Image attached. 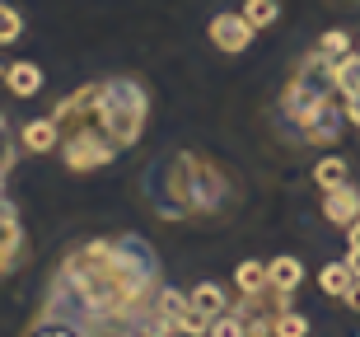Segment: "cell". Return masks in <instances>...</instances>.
Returning <instances> with one entry per match:
<instances>
[{
	"mask_svg": "<svg viewBox=\"0 0 360 337\" xmlns=\"http://www.w3.org/2000/svg\"><path fill=\"white\" fill-rule=\"evenodd\" d=\"M52 295H66V310H75L80 328L94 324H136L155 314L160 295V267L146 239H94L70 257L56 276Z\"/></svg>",
	"mask_w": 360,
	"mask_h": 337,
	"instance_id": "cell-1",
	"label": "cell"
},
{
	"mask_svg": "<svg viewBox=\"0 0 360 337\" xmlns=\"http://www.w3.org/2000/svg\"><path fill=\"white\" fill-rule=\"evenodd\" d=\"M164 183H169V197H160V216L164 220L192 216V211H215L220 197H225V178H220V169H215L206 155H192V150L174 155Z\"/></svg>",
	"mask_w": 360,
	"mask_h": 337,
	"instance_id": "cell-2",
	"label": "cell"
},
{
	"mask_svg": "<svg viewBox=\"0 0 360 337\" xmlns=\"http://www.w3.org/2000/svg\"><path fill=\"white\" fill-rule=\"evenodd\" d=\"M98 113H103V127L108 136L122 146H136L141 141V132H146V89L136 80H127V75H112V80H103V94H98Z\"/></svg>",
	"mask_w": 360,
	"mask_h": 337,
	"instance_id": "cell-3",
	"label": "cell"
},
{
	"mask_svg": "<svg viewBox=\"0 0 360 337\" xmlns=\"http://www.w3.org/2000/svg\"><path fill=\"white\" fill-rule=\"evenodd\" d=\"M253 33H257V28L243 19V10H239V14H215V19H211V42L220 47V52H229V56L248 52Z\"/></svg>",
	"mask_w": 360,
	"mask_h": 337,
	"instance_id": "cell-4",
	"label": "cell"
},
{
	"mask_svg": "<svg viewBox=\"0 0 360 337\" xmlns=\"http://www.w3.org/2000/svg\"><path fill=\"white\" fill-rule=\"evenodd\" d=\"M323 216H328V225H356L360 220V188L356 183H342V188H328V197H323Z\"/></svg>",
	"mask_w": 360,
	"mask_h": 337,
	"instance_id": "cell-5",
	"label": "cell"
},
{
	"mask_svg": "<svg viewBox=\"0 0 360 337\" xmlns=\"http://www.w3.org/2000/svg\"><path fill=\"white\" fill-rule=\"evenodd\" d=\"M19 141H24L28 155H52V150H61V122H56V117H38V122H28Z\"/></svg>",
	"mask_w": 360,
	"mask_h": 337,
	"instance_id": "cell-6",
	"label": "cell"
},
{
	"mask_svg": "<svg viewBox=\"0 0 360 337\" xmlns=\"http://www.w3.org/2000/svg\"><path fill=\"white\" fill-rule=\"evenodd\" d=\"M0 75H5V84H10L14 98H33V94L42 89V70L33 66V61H10Z\"/></svg>",
	"mask_w": 360,
	"mask_h": 337,
	"instance_id": "cell-7",
	"label": "cell"
},
{
	"mask_svg": "<svg viewBox=\"0 0 360 337\" xmlns=\"http://www.w3.org/2000/svg\"><path fill=\"white\" fill-rule=\"evenodd\" d=\"M267 276H271L276 291H300V281H304V262L290 257V253H281V257H271V262H267Z\"/></svg>",
	"mask_w": 360,
	"mask_h": 337,
	"instance_id": "cell-8",
	"label": "cell"
},
{
	"mask_svg": "<svg viewBox=\"0 0 360 337\" xmlns=\"http://www.w3.org/2000/svg\"><path fill=\"white\" fill-rule=\"evenodd\" d=\"M333 80H337V94H342V98L360 94V47L333 61Z\"/></svg>",
	"mask_w": 360,
	"mask_h": 337,
	"instance_id": "cell-9",
	"label": "cell"
},
{
	"mask_svg": "<svg viewBox=\"0 0 360 337\" xmlns=\"http://www.w3.org/2000/svg\"><path fill=\"white\" fill-rule=\"evenodd\" d=\"M351 281H356V272H351V262L342 257V262H328V267L319 272V286H323V295H347L351 291Z\"/></svg>",
	"mask_w": 360,
	"mask_h": 337,
	"instance_id": "cell-10",
	"label": "cell"
},
{
	"mask_svg": "<svg viewBox=\"0 0 360 337\" xmlns=\"http://www.w3.org/2000/svg\"><path fill=\"white\" fill-rule=\"evenodd\" d=\"M192 305H197L201 314H211V319H220V314L229 310V300H225V291L215 281H197L192 286Z\"/></svg>",
	"mask_w": 360,
	"mask_h": 337,
	"instance_id": "cell-11",
	"label": "cell"
},
{
	"mask_svg": "<svg viewBox=\"0 0 360 337\" xmlns=\"http://www.w3.org/2000/svg\"><path fill=\"white\" fill-rule=\"evenodd\" d=\"M347 174H351V169H347V160H342V155H323V160L314 164V183H319L323 192H328V188H342V183H347Z\"/></svg>",
	"mask_w": 360,
	"mask_h": 337,
	"instance_id": "cell-12",
	"label": "cell"
},
{
	"mask_svg": "<svg viewBox=\"0 0 360 337\" xmlns=\"http://www.w3.org/2000/svg\"><path fill=\"white\" fill-rule=\"evenodd\" d=\"M234 286H239L243 295H257L262 286H271L267 262H239V267H234Z\"/></svg>",
	"mask_w": 360,
	"mask_h": 337,
	"instance_id": "cell-13",
	"label": "cell"
},
{
	"mask_svg": "<svg viewBox=\"0 0 360 337\" xmlns=\"http://www.w3.org/2000/svg\"><path fill=\"white\" fill-rule=\"evenodd\" d=\"M276 14H281V5H276V0H243V19H248L253 28L276 24Z\"/></svg>",
	"mask_w": 360,
	"mask_h": 337,
	"instance_id": "cell-14",
	"label": "cell"
},
{
	"mask_svg": "<svg viewBox=\"0 0 360 337\" xmlns=\"http://www.w3.org/2000/svg\"><path fill=\"white\" fill-rule=\"evenodd\" d=\"M19 38H24V19H19L14 5L0 0V47H10V42H19Z\"/></svg>",
	"mask_w": 360,
	"mask_h": 337,
	"instance_id": "cell-15",
	"label": "cell"
},
{
	"mask_svg": "<svg viewBox=\"0 0 360 337\" xmlns=\"http://www.w3.org/2000/svg\"><path fill=\"white\" fill-rule=\"evenodd\" d=\"M271 333H276V337H309V319H304V314H295V310H285V314L271 319Z\"/></svg>",
	"mask_w": 360,
	"mask_h": 337,
	"instance_id": "cell-16",
	"label": "cell"
},
{
	"mask_svg": "<svg viewBox=\"0 0 360 337\" xmlns=\"http://www.w3.org/2000/svg\"><path fill=\"white\" fill-rule=\"evenodd\" d=\"M206 337H243V314L225 310L220 319H211V333H206Z\"/></svg>",
	"mask_w": 360,
	"mask_h": 337,
	"instance_id": "cell-17",
	"label": "cell"
},
{
	"mask_svg": "<svg viewBox=\"0 0 360 337\" xmlns=\"http://www.w3.org/2000/svg\"><path fill=\"white\" fill-rule=\"evenodd\" d=\"M319 47L337 61V56H347V52H351V38L342 33V28H333V33H323V38H319Z\"/></svg>",
	"mask_w": 360,
	"mask_h": 337,
	"instance_id": "cell-18",
	"label": "cell"
},
{
	"mask_svg": "<svg viewBox=\"0 0 360 337\" xmlns=\"http://www.w3.org/2000/svg\"><path fill=\"white\" fill-rule=\"evenodd\" d=\"M243 337H276L271 333V314H243Z\"/></svg>",
	"mask_w": 360,
	"mask_h": 337,
	"instance_id": "cell-19",
	"label": "cell"
},
{
	"mask_svg": "<svg viewBox=\"0 0 360 337\" xmlns=\"http://www.w3.org/2000/svg\"><path fill=\"white\" fill-rule=\"evenodd\" d=\"M347 262H351V272L360 276V220L347 225Z\"/></svg>",
	"mask_w": 360,
	"mask_h": 337,
	"instance_id": "cell-20",
	"label": "cell"
},
{
	"mask_svg": "<svg viewBox=\"0 0 360 337\" xmlns=\"http://www.w3.org/2000/svg\"><path fill=\"white\" fill-rule=\"evenodd\" d=\"M10 164H14V141L5 132V117H0V174H10Z\"/></svg>",
	"mask_w": 360,
	"mask_h": 337,
	"instance_id": "cell-21",
	"label": "cell"
},
{
	"mask_svg": "<svg viewBox=\"0 0 360 337\" xmlns=\"http://www.w3.org/2000/svg\"><path fill=\"white\" fill-rule=\"evenodd\" d=\"M342 108H347V122H351V127H360V94L342 98Z\"/></svg>",
	"mask_w": 360,
	"mask_h": 337,
	"instance_id": "cell-22",
	"label": "cell"
},
{
	"mask_svg": "<svg viewBox=\"0 0 360 337\" xmlns=\"http://www.w3.org/2000/svg\"><path fill=\"white\" fill-rule=\"evenodd\" d=\"M342 300H347V310H356V314H360V276H356V281H351V291H347V295H342Z\"/></svg>",
	"mask_w": 360,
	"mask_h": 337,
	"instance_id": "cell-23",
	"label": "cell"
},
{
	"mask_svg": "<svg viewBox=\"0 0 360 337\" xmlns=\"http://www.w3.org/2000/svg\"><path fill=\"white\" fill-rule=\"evenodd\" d=\"M33 337H75V333H70V328H38Z\"/></svg>",
	"mask_w": 360,
	"mask_h": 337,
	"instance_id": "cell-24",
	"label": "cell"
},
{
	"mask_svg": "<svg viewBox=\"0 0 360 337\" xmlns=\"http://www.w3.org/2000/svg\"><path fill=\"white\" fill-rule=\"evenodd\" d=\"M356 47H360V42H356Z\"/></svg>",
	"mask_w": 360,
	"mask_h": 337,
	"instance_id": "cell-25",
	"label": "cell"
}]
</instances>
